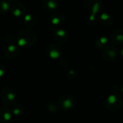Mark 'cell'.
I'll use <instances>...</instances> for the list:
<instances>
[{
    "instance_id": "obj_15",
    "label": "cell",
    "mask_w": 123,
    "mask_h": 123,
    "mask_svg": "<svg viewBox=\"0 0 123 123\" xmlns=\"http://www.w3.org/2000/svg\"><path fill=\"white\" fill-rule=\"evenodd\" d=\"M119 91H121V93L123 94V86H122V88L119 89Z\"/></svg>"
},
{
    "instance_id": "obj_7",
    "label": "cell",
    "mask_w": 123,
    "mask_h": 123,
    "mask_svg": "<svg viewBox=\"0 0 123 123\" xmlns=\"http://www.w3.org/2000/svg\"><path fill=\"white\" fill-rule=\"evenodd\" d=\"M96 45L98 48H104L108 45V38L105 36L101 37L98 41H96Z\"/></svg>"
},
{
    "instance_id": "obj_13",
    "label": "cell",
    "mask_w": 123,
    "mask_h": 123,
    "mask_svg": "<svg viewBox=\"0 0 123 123\" xmlns=\"http://www.w3.org/2000/svg\"><path fill=\"white\" fill-rule=\"evenodd\" d=\"M15 15H20V11L19 10H17L15 12Z\"/></svg>"
},
{
    "instance_id": "obj_10",
    "label": "cell",
    "mask_w": 123,
    "mask_h": 123,
    "mask_svg": "<svg viewBox=\"0 0 123 123\" xmlns=\"http://www.w3.org/2000/svg\"><path fill=\"white\" fill-rule=\"evenodd\" d=\"M57 34H58L59 36H64V35L65 34V31H57Z\"/></svg>"
},
{
    "instance_id": "obj_14",
    "label": "cell",
    "mask_w": 123,
    "mask_h": 123,
    "mask_svg": "<svg viewBox=\"0 0 123 123\" xmlns=\"http://www.w3.org/2000/svg\"><path fill=\"white\" fill-rule=\"evenodd\" d=\"M120 56L123 59V49H122L120 51Z\"/></svg>"
},
{
    "instance_id": "obj_5",
    "label": "cell",
    "mask_w": 123,
    "mask_h": 123,
    "mask_svg": "<svg viewBox=\"0 0 123 123\" xmlns=\"http://www.w3.org/2000/svg\"><path fill=\"white\" fill-rule=\"evenodd\" d=\"M111 41L114 44H120L123 42V31L116 30L111 35Z\"/></svg>"
},
{
    "instance_id": "obj_2",
    "label": "cell",
    "mask_w": 123,
    "mask_h": 123,
    "mask_svg": "<svg viewBox=\"0 0 123 123\" xmlns=\"http://www.w3.org/2000/svg\"><path fill=\"white\" fill-rule=\"evenodd\" d=\"M117 56V50L113 45H107L103 49L102 56L105 61L111 62L116 59Z\"/></svg>"
},
{
    "instance_id": "obj_8",
    "label": "cell",
    "mask_w": 123,
    "mask_h": 123,
    "mask_svg": "<svg viewBox=\"0 0 123 123\" xmlns=\"http://www.w3.org/2000/svg\"><path fill=\"white\" fill-rule=\"evenodd\" d=\"M48 6H49V8H51V9H54V8H55L56 7V5L53 2H49V3H48Z\"/></svg>"
},
{
    "instance_id": "obj_11",
    "label": "cell",
    "mask_w": 123,
    "mask_h": 123,
    "mask_svg": "<svg viewBox=\"0 0 123 123\" xmlns=\"http://www.w3.org/2000/svg\"><path fill=\"white\" fill-rule=\"evenodd\" d=\"M59 22V20L58 19V18H54L53 20H52V23H54V24H56V23H58Z\"/></svg>"
},
{
    "instance_id": "obj_6",
    "label": "cell",
    "mask_w": 123,
    "mask_h": 123,
    "mask_svg": "<svg viewBox=\"0 0 123 123\" xmlns=\"http://www.w3.org/2000/svg\"><path fill=\"white\" fill-rule=\"evenodd\" d=\"M12 115V111L7 108H4L0 109V121L1 122H7L9 121Z\"/></svg>"
},
{
    "instance_id": "obj_1",
    "label": "cell",
    "mask_w": 123,
    "mask_h": 123,
    "mask_svg": "<svg viewBox=\"0 0 123 123\" xmlns=\"http://www.w3.org/2000/svg\"><path fill=\"white\" fill-rule=\"evenodd\" d=\"M123 103L122 96L119 93H111L106 98L104 105L105 107L111 111H115L119 110Z\"/></svg>"
},
{
    "instance_id": "obj_16",
    "label": "cell",
    "mask_w": 123,
    "mask_h": 123,
    "mask_svg": "<svg viewBox=\"0 0 123 123\" xmlns=\"http://www.w3.org/2000/svg\"><path fill=\"white\" fill-rule=\"evenodd\" d=\"M29 18H31V16L30 15H28V16L25 17V20H28Z\"/></svg>"
},
{
    "instance_id": "obj_9",
    "label": "cell",
    "mask_w": 123,
    "mask_h": 123,
    "mask_svg": "<svg viewBox=\"0 0 123 123\" xmlns=\"http://www.w3.org/2000/svg\"><path fill=\"white\" fill-rule=\"evenodd\" d=\"M4 71H5V69L3 68L2 65H0V77H2L3 73H4Z\"/></svg>"
},
{
    "instance_id": "obj_12",
    "label": "cell",
    "mask_w": 123,
    "mask_h": 123,
    "mask_svg": "<svg viewBox=\"0 0 123 123\" xmlns=\"http://www.w3.org/2000/svg\"><path fill=\"white\" fill-rule=\"evenodd\" d=\"M3 7H4V9H5V10H7V8H8V5H7V3H5V2H4V3H3Z\"/></svg>"
},
{
    "instance_id": "obj_4",
    "label": "cell",
    "mask_w": 123,
    "mask_h": 123,
    "mask_svg": "<svg viewBox=\"0 0 123 123\" xmlns=\"http://www.w3.org/2000/svg\"><path fill=\"white\" fill-rule=\"evenodd\" d=\"M75 104V99L70 96H64L60 100V106L63 109H70L73 107Z\"/></svg>"
},
{
    "instance_id": "obj_3",
    "label": "cell",
    "mask_w": 123,
    "mask_h": 123,
    "mask_svg": "<svg viewBox=\"0 0 123 123\" xmlns=\"http://www.w3.org/2000/svg\"><path fill=\"white\" fill-rule=\"evenodd\" d=\"M2 100L5 104H12L15 101L16 96L10 88H5L2 93Z\"/></svg>"
}]
</instances>
